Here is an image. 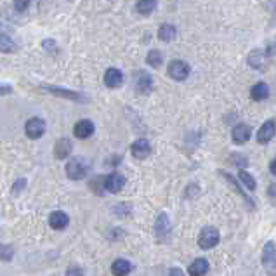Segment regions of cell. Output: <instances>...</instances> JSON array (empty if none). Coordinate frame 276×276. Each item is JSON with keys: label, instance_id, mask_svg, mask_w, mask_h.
Masks as SVG:
<instances>
[{"label": "cell", "instance_id": "6da1fadb", "mask_svg": "<svg viewBox=\"0 0 276 276\" xmlns=\"http://www.w3.org/2000/svg\"><path fill=\"white\" fill-rule=\"evenodd\" d=\"M263 268L270 276H276V243L273 240L266 242L263 249Z\"/></svg>", "mask_w": 276, "mask_h": 276}, {"label": "cell", "instance_id": "7a4b0ae2", "mask_svg": "<svg viewBox=\"0 0 276 276\" xmlns=\"http://www.w3.org/2000/svg\"><path fill=\"white\" fill-rule=\"evenodd\" d=\"M219 240H221V235H219L217 229L212 228V226H207V228L201 229L200 236H198V245L203 250H210L217 245Z\"/></svg>", "mask_w": 276, "mask_h": 276}, {"label": "cell", "instance_id": "3957f363", "mask_svg": "<svg viewBox=\"0 0 276 276\" xmlns=\"http://www.w3.org/2000/svg\"><path fill=\"white\" fill-rule=\"evenodd\" d=\"M189 73H191L189 65H187L186 61H183V59H174V61H171V65H169V77L178 80V82L186 80L187 77H189Z\"/></svg>", "mask_w": 276, "mask_h": 276}, {"label": "cell", "instance_id": "277c9868", "mask_svg": "<svg viewBox=\"0 0 276 276\" xmlns=\"http://www.w3.org/2000/svg\"><path fill=\"white\" fill-rule=\"evenodd\" d=\"M169 235H171V219H169L167 214L162 212L158 215L157 222H155V238L160 243H164L169 238Z\"/></svg>", "mask_w": 276, "mask_h": 276}, {"label": "cell", "instance_id": "5b68a950", "mask_svg": "<svg viewBox=\"0 0 276 276\" xmlns=\"http://www.w3.org/2000/svg\"><path fill=\"white\" fill-rule=\"evenodd\" d=\"M66 176L73 181H80L87 176V165L79 158H73L72 162H68L66 165Z\"/></svg>", "mask_w": 276, "mask_h": 276}, {"label": "cell", "instance_id": "8992f818", "mask_svg": "<svg viewBox=\"0 0 276 276\" xmlns=\"http://www.w3.org/2000/svg\"><path fill=\"white\" fill-rule=\"evenodd\" d=\"M24 132L30 139H38L45 132V122L42 118H30L24 127Z\"/></svg>", "mask_w": 276, "mask_h": 276}, {"label": "cell", "instance_id": "52a82bcc", "mask_svg": "<svg viewBox=\"0 0 276 276\" xmlns=\"http://www.w3.org/2000/svg\"><path fill=\"white\" fill-rule=\"evenodd\" d=\"M123 186H125V178L118 172H111L104 178V189L109 193H118L123 189Z\"/></svg>", "mask_w": 276, "mask_h": 276}, {"label": "cell", "instance_id": "ba28073f", "mask_svg": "<svg viewBox=\"0 0 276 276\" xmlns=\"http://www.w3.org/2000/svg\"><path fill=\"white\" fill-rule=\"evenodd\" d=\"M130 151H132V155L136 158H148L151 155V144L148 139H144V137H141V139L134 141V144L130 146Z\"/></svg>", "mask_w": 276, "mask_h": 276}, {"label": "cell", "instance_id": "9c48e42d", "mask_svg": "<svg viewBox=\"0 0 276 276\" xmlns=\"http://www.w3.org/2000/svg\"><path fill=\"white\" fill-rule=\"evenodd\" d=\"M231 136L236 144H245L247 141L250 139V136H252V129H250V125H247V123H238V125H235V129H233Z\"/></svg>", "mask_w": 276, "mask_h": 276}, {"label": "cell", "instance_id": "30bf717a", "mask_svg": "<svg viewBox=\"0 0 276 276\" xmlns=\"http://www.w3.org/2000/svg\"><path fill=\"white\" fill-rule=\"evenodd\" d=\"M275 134H276V123L273 120H268L266 123H263V127H261L259 132H257V141H259L261 144H266L273 139Z\"/></svg>", "mask_w": 276, "mask_h": 276}, {"label": "cell", "instance_id": "8fae6325", "mask_svg": "<svg viewBox=\"0 0 276 276\" xmlns=\"http://www.w3.org/2000/svg\"><path fill=\"white\" fill-rule=\"evenodd\" d=\"M136 89L141 94H150L153 89V79L148 72H139L136 79Z\"/></svg>", "mask_w": 276, "mask_h": 276}, {"label": "cell", "instance_id": "7c38bea8", "mask_svg": "<svg viewBox=\"0 0 276 276\" xmlns=\"http://www.w3.org/2000/svg\"><path fill=\"white\" fill-rule=\"evenodd\" d=\"M122 82H123V75H122V72H120L118 68L106 70V73H104L106 87H109V89H116V87L122 86Z\"/></svg>", "mask_w": 276, "mask_h": 276}, {"label": "cell", "instance_id": "4fadbf2b", "mask_svg": "<svg viewBox=\"0 0 276 276\" xmlns=\"http://www.w3.org/2000/svg\"><path fill=\"white\" fill-rule=\"evenodd\" d=\"M73 132H75V136L79 139H87V137H91L94 134V123L91 120H80V122L75 123Z\"/></svg>", "mask_w": 276, "mask_h": 276}, {"label": "cell", "instance_id": "5bb4252c", "mask_svg": "<svg viewBox=\"0 0 276 276\" xmlns=\"http://www.w3.org/2000/svg\"><path fill=\"white\" fill-rule=\"evenodd\" d=\"M68 222H70L68 215L61 210H56L49 215V224H51V228H54V229H65L66 226H68Z\"/></svg>", "mask_w": 276, "mask_h": 276}, {"label": "cell", "instance_id": "9a60e30c", "mask_svg": "<svg viewBox=\"0 0 276 276\" xmlns=\"http://www.w3.org/2000/svg\"><path fill=\"white\" fill-rule=\"evenodd\" d=\"M266 51H261V49H256L249 54V65L252 66L254 70H263L264 65H266Z\"/></svg>", "mask_w": 276, "mask_h": 276}, {"label": "cell", "instance_id": "2e32d148", "mask_svg": "<svg viewBox=\"0 0 276 276\" xmlns=\"http://www.w3.org/2000/svg\"><path fill=\"white\" fill-rule=\"evenodd\" d=\"M72 150H73L72 141L66 139V137H61L54 146V155L59 158V160H63V158H66L70 153H72Z\"/></svg>", "mask_w": 276, "mask_h": 276}, {"label": "cell", "instance_id": "e0dca14e", "mask_svg": "<svg viewBox=\"0 0 276 276\" xmlns=\"http://www.w3.org/2000/svg\"><path fill=\"white\" fill-rule=\"evenodd\" d=\"M187 271H189L191 276H203V275L208 271V263H207V259H201V257L194 259L193 263L189 264Z\"/></svg>", "mask_w": 276, "mask_h": 276}, {"label": "cell", "instance_id": "ac0fdd59", "mask_svg": "<svg viewBox=\"0 0 276 276\" xmlns=\"http://www.w3.org/2000/svg\"><path fill=\"white\" fill-rule=\"evenodd\" d=\"M130 271H132V264L125 259H116L111 264V273L115 276H127Z\"/></svg>", "mask_w": 276, "mask_h": 276}, {"label": "cell", "instance_id": "d6986e66", "mask_svg": "<svg viewBox=\"0 0 276 276\" xmlns=\"http://www.w3.org/2000/svg\"><path fill=\"white\" fill-rule=\"evenodd\" d=\"M45 91L52 92V94L56 95H61V97H66V99H73V101H86V97H84L82 94H79V92H73V91H65V89H58V87H49L45 86L44 87Z\"/></svg>", "mask_w": 276, "mask_h": 276}, {"label": "cell", "instance_id": "ffe728a7", "mask_svg": "<svg viewBox=\"0 0 276 276\" xmlns=\"http://www.w3.org/2000/svg\"><path fill=\"white\" fill-rule=\"evenodd\" d=\"M268 95H270V87L264 82L256 84V86L252 87V91H250V97H252L254 101H264V99H268Z\"/></svg>", "mask_w": 276, "mask_h": 276}, {"label": "cell", "instance_id": "44dd1931", "mask_svg": "<svg viewBox=\"0 0 276 276\" xmlns=\"http://www.w3.org/2000/svg\"><path fill=\"white\" fill-rule=\"evenodd\" d=\"M176 35H178V30H176L174 24H162L160 30H158V38H160L162 42H172L176 38Z\"/></svg>", "mask_w": 276, "mask_h": 276}, {"label": "cell", "instance_id": "7402d4cb", "mask_svg": "<svg viewBox=\"0 0 276 276\" xmlns=\"http://www.w3.org/2000/svg\"><path fill=\"white\" fill-rule=\"evenodd\" d=\"M221 174H222V176H224V178H226V179H228V183H229V184H231V186H233V187H235V191H236V193H240V196H242V198H243V200H245V201H247V203H249V205H250V207H252V208H256V205H254V201H250V198H249V196H247V194H245V193H243V191H242V187H240V184H238V183H236V179H235V178H233V176H231V174H228V172H221Z\"/></svg>", "mask_w": 276, "mask_h": 276}, {"label": "cell", "instance_id": "603a6c76", "mask_svg": "<svg viewBox=\"0 0 276 276\" xmlns=\"http://www.w3.org/2000/svg\"><path fill=\"white\" fill-rule=\"evenodd\" d=\"M155 7H157V0H137L136 3V10L144 16H148Z\"/></svg>", "mask_w": 276, "mask_h": 276}, {"label": "cell", "instance_id": "cb8c5ba5", "mask_svg": "<svg viewBox=\"0 0 276 276\" xmlns=\"http://www.w3.org/2000/svg\"><path fill=\"white\" fill-rule=\"evenodd\" d=\"M146 63L150 66H153V68H158V66L164 63V56H162L160 51H150V52H148Z\"/></svg>", "mask_w": 276, "mask_h": 276}, {"label": "cell", "instance_id": "d4e9b609", "mask_svg": "<svg viewBox=\"0 0 276 276\" xmlns=\"http://www.w3.org/2000/svg\"><path fill=\"white\" fill-rule=\"evenodd\" d=\"M238 178H240V181L243 183V186L249 187V189H252V191H254V189H256V187H257L256 179H254L252 176H250L247 171H240V172H238Z\"/></svg>", "mask_w": 276, "mask_h": 276}, {"label": "cell", "instance_id": "484cf974", "mask_svg": "<svg viewBox=\"0 0 276 276\" xmlns=\"http://www.w3.org/2000/svg\"><path fill=\"white\" fill-rule=\"evenodd\" d=\"M14 49H16V45H14V42L10 40L7 35L0 33V52H12Z\"/></svg>", "mask_w": 276, "mask_h": 276}, {"label": "cell", "instance_id": "4316f807", "mask_svg": "<svg viewBox=\"0 0 276 276\" xmlns=\"http://www.w3.org/2000/svg\"><path fill=\"white\" fill-rule=\"evenodd\" d=\"M14 256V250L12 247L9 245H0V259L2 261H10Z\"/></svg>", "mask_w": 276, "mask_h": 276}, {"label": "cell", "instance_id": "83f0119b", "mask_svg": "<svg viewBox=\"0 0 276 276\" xmlns=\"http://www.w3.org/2000/svg\"><path fill=\"white\" fill-rule=\"evenodd\" d=\"M231 164H235V165H238L240 169H243V167H247V158H243L242 155H238V153H235V155H231Z\"/></svg>", "mask_w": 276, "mask_h": 276}, {"label": "cell", "instance_id": "f1b7e54d", "mask_svg": "<svg viewBox=\"0 0 276 276\" xmlns=\"http://www.w3.org/2000/svg\"><path fill=\"white\" fill-rule=\"evenodd\" d=\"M14 5H16V9L19 10V12H23V10H26L28 5H30V0H14Z\"/></svg>", "mask_w": 276, "mask_h": 276}, {"label": "cell", "instance_id": "f546056e", "mask_svg": "<svg viewBox=\"0 0 276 276\" xmlns=\"http://www.w3.org/2000/svg\"><path fill=\"white\" fill-rule=\"evenodd\" d=\"M24 186H26V181H24V179H17L16 184H14V187H12V193H14V194H17L21 189H23Z\"/></svg>", "mask_w": 276, "mask_h": 276}, {"label": "cell", "instance_id": "4dcf8cb0", "mask_svg": "<svg viewBox=\"0 0 276 276\" xmlns=\"http://www.w3.org/2000/svg\"><path fill=\"white\" fill-rule=\"evenodd\" d=\"M66 276H84V273H82V270H80V268L72 266L68 271H66Z\"/></svg>", "mask_w": 276, "mask_h": 276}, {"label": "cell", "instance_id": "1f68e13d", "mask_svg": "<svg viewBox=\"0 0 276 276\" xmlns=\"http://www.w3.org/2000/svg\"><path fill=\"white\" fill-rule=\"evenodd\" d=\"M266 54H268V56H273V54H276V40H273L270 45H268V49H266Z\"/></svg>", "mask_w": 276, "mask_h": 276}, {"label": "cell", "instance_id": "d6a6232c", "mask_svg": "<svg viewBox=\"0 0 276 276\" xmlns=\"http://www.w3.org/2000/svg\"><path fill=\"white\" fill-rule=\"evenodd\" d=\"M169 276H184V273L179 268H172V270L169 271Z\"/></svg>", "mask_w": 276, "mask_h": 276}, {"label": "cell", "instance_id": "836d02e7", "mask_svg": "<svg viewBox=\"0 0 276 276\" xmlns=\"http://www.w3.org/2000/svg\"><path fill=\"white\" fill-rule=\"evenodd\" d=\"M9 92H12V89H10L9 86H0V95H3V94H9Z\"/></svg>", "mask_w": 276, "mask_h": 276}, {"label": "cell", "instance_id": "e575fe53", "mask_svg": "<svg viewBox=\"0 0 276 276\" xmlns=\"http://www.w3.org/2000/svg\"><path fill=\"white\" fill-rule=\"evenodd\" d=\"M270 171H271V174H275L276 176V158L273 162H271V165H270Z\"/></svg>", "mask_w": 276, "mask_h": 276}, {"label": "cell", "instance_id": "d590c367", "mask_svg": "<svg viewBox=\"0 0 276 276\" xmlns=\"http://www.w3.org/2000/svg\"><path fill=\"white\" fill-rule=\"evenodd\" d=\"M0 26H2V24H0Z\"/></svg>", "mask_w": 276, "mask_h": 276}]
</instances>
